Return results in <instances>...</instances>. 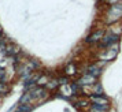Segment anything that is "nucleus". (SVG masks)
I'll use <instances>...</instances> for the list:
<instances>
[{
	"label": "nucleus",
	"instance_id": "obj_1",
	"mask_svg": "<svg viewBox=\"0 0 122 112\" xmlns=\"http://www.w3.org/2000/svg\"><path fill=\"white\" fill-rule=\"evenodd\" d=\"M122 17V3H117L110 8L107 14V22H115Z\"/></svg>",
	"mask_w": 122,
	"mask_h": 112
},
{
	"label": "nucleus",
	"instance_id": "obj_8",
	"mask_svg": "<svg viewBox=\"0 0 122 112\" xmlns=\"http://www.w3.org/2000/svg\"><path fill=\"white\" fill-rule=\"evenodd\" d=\"M30 109H32V107L29 104H21L19 108H18V112H29Z\"/></svg>",
	"mask_w": 122,
	"mask_h": 112
},
{
	"label": "nucleus",
	"instance_id": "obj_3",
	"mask_svg": "<svg viewBox=\"0 0 122 112\" xmlns=\"http://www.w3.org/2000/svg\"><path fill=\"white\" fill-rule=\"evenodd\" d=\"M30 98H43V97H47V92H45L43 88H37V89H33L30 93Z\"/></svg>",
	"mask_w": 122,
	"mask_h": 112
},
{
	"label": "nucleus",
	"instance_id": "obj_17",
	"mask_svg": "<svg viewBox=\"0 0 122 112\" xmlns=\"http://www.w3.org/2000/svg\"><path fill=\"white\" fill-rule=\"evenodd\" d=\"M70 88H71V92H73V93H76V92L78 90V85H76V84H74V85H71Z\"/></svg>",
	"mask_w": 122,
	"mask_h": 112
},
{
	"label": "nucleus",
	"instance_id": "obj_7",
	"mask_svg": "<svg viewBox=\"0 0 122 112\" xmlns=\"http://www.w3.org/2000/svg\"><path fill=\"white\" fill-rule=\"evenodd\" d=\"M95 81V77H92V75H85V77H82V78L78 81V85H92Z\"/></svg>",
	"mask_w": 122,
	"mask_h": 112
},
{
	"label": "nucleus",
	"instance_id": "obj_2",
	"mask_svg": "<svg viewBox=\"0 0 122 112\" xmlns=\"http://www.w3.org/2000/svg\"><path fill=\"white\" fill-rule=\"evenodd\" d=\"M117 41H118V36L114 34V33H110V34H107V36L103 37V40H102V45L108 47V45H111V44H115Z\"/></svg>",
	"mask_w": 122,
	"mask_h": 112
},
{
	"label": "nucleus",
	"instance_id": "obj_16",
	"mask_svg": "<svg viewBox=\"0 0 122 112\" xmlns=\"http://www.w3.org/2000/svg\"><path fill=\"white\" fill-rule=\"evenodd\" d=\"M92 112H106V109H103V108H97V107H93V108H92Z\"/></svg>",
	"mask_w": 122,
	"mask_h": 112
},
{
	"label": "nucleus",
	"instance_id": "obj_19",
	"mask_svg": "<svg viewBox=\"0 0 122 112\" xmlns=\"http://www.w3.org/2000/svg\"><path fill=\"white\" fill-rule=\"evenodd\" d=\"M110 3H115V1H118V0H108Z\"/></svg>",
	"mask_w": 122,
	"mask_h": 112
},
{
	"label": "nucleus",
	"instance_id": "obj_15",
	"mask_svg": "<svg viewBox=\"0 0 122 112\" xmlns=\"http://www.w3.org/2000/svg\"><path fill=\"white\" fill-rule=\"evenodd\" d=\"M58 82H59V85H67V78H59Z\"/></svg>",
	"mask_w": 122,
	"mask_h": 112
},
{
	"label": "nucleus",
	"instance_id": "obj_18",
	"mask_svg": "<svg viewBox=\"0 0 122 112\" xmlns=\"http://www.w3.org/2000/svg\"><path fill=\"white\" fill-rule=\"evenodd\" d=\"M88 104V101H85V100H81V101H78V104L77 105H81V107H85Z\"/></svg>",
	"mask_w": 122,
	"mask_h": 112
},
{
	"label": "nucleus",
	"instance_id": "obj_5",
	"mask_svg": "<svg viewBox=\"0 0 122 112\" xmlns=\"http://www.w3.org/2000/svg\"><path fill=\"white\" fill-rule=\"evenodd\" d=\"M103 37H104V36H103V32H102V30H99V32H95V33L92 34V36H91L86 41H88V42H96V41L103 40Z\"/></svg>",
	"mask_w": 122,
	"mask_h": 112
},
{
	"label": "nucleus",
	"instance_id": "obj_11",
	"mask_svg": "<svg viewBox=\"0 0 122 112\" xmlns=\"http://www.w3.org/2000/svg\"><path fill=\"white\" fill-rule=\"evenodd\" d=\"M62 92H63V94H66V96H70V94L73 93V92H71V88H69V86H66V85H65V88L62 89Z\"/></svg>",
	"mask_w": 122,
	"mask_h": 112
},
{
	"label": "nucleus",
	"instance_id": "obj_9",
	"mask_svg": "<svg viewBox=\"0 0 122 112\" xmlns=\"http://www.w3.org/2000/svg\"><path fill=\"white\" fill-rule=\"evenodd\" d=\"M89 70H91L89 75H92V77H96V75H99V67H96V66H92V67L89 68Z\"/></svg>",
	"mask_w": 122,
	"mask_h": 112
},
{
	"label": "nucleus",
	"instance_id": "obj_14",
	"mask_svg": "<svg viewBox=\"0 0 122 112\" xmlns=\"http://www.w3.org/2000/svg\"><path fill=\"white\" fill-rule=\"evenodd\" d=\"M48 82H47V78L45 77H43V78H39V85H47Z\"/></svg>",
	"mask_w": 122,
	"mask_h": 112
},
{
	"label": "nucleus",
	"instance_id": "obj_10",
	"mask_svg": "<svg viewBox=\"0 0 122 112\" xmlns=\"http://www.w3.org/2000/svg\"><path fill=\"white\" fill-rule=\"evenodd\" d=\"M58 85H59V82H58V81H50V82L47 84V88H48V89H55Z\"/></svg>",
	"mask_w": 122,
	"mask_h": 112
},
{
	"label": "nucleus",
	"instance_id": "obj_13",
	"mask_svg": "<svg viewBox=\"0 0 122 112\" xmlns=\"http://www.w3.org/2000/svg\"><path fill=\"white\" fill-rule=\"evenodd\" d=\"M8 92V86H7L6 84H0V93H7Z\"/></svg>",
	"mask_w": 122,
	"mask_h": 112
},
{
	"label": "nucleus",
	"instance_id": "obj_20",
	"mask_svg": "<svg viewBox=\"0 0 122 112\" xmlns=\"http://www.w3.org/2000/svg\"><path fill=\"white\" fill-rule=\"evenodd\" d=\"M1 37H3V33H1V32H0V41H1V40H3V38H1Z\"/></svg>",
	"mask_w": 122,
	"mask_h": 112
},
{
	"label": "nucleus",
	"instance_id": "obj_12",
	"mask_svg": "<svg viewBox=\"0 0 122 112\" xmlns=\"http://www.w3.org/2000/svg\"><path fill=\"white\" fill-rule=\"evenodd\" d=\"M66 73L69 74V75H71V74H74V73H76V68H74V66H73V64H70V66H67V68H66Z\"/></svg>",
	"mask_w": 122,
	"mask_h": 112
},
{
	"label": "nucleus",
	"instance_id": "obj_4",
	"mask_svg": "<svg viewBox=\"0 0 122 112\" xmlns=\"http://www.w3.org/2000/svg\"><path fill=\"white\" fill-rule=\"evenodd\" d=\"M117 52H118V45H114L110 51H107L104 55H102V59H104V60H110L112 57H115Z\"/></svg>",
	"mask_w": 122,
	"mask_h": 112
},
{
	"label": "nucleus",
	"instance_id": "obj_6",
	"mask_svg": "<svg viewBox=\"0 0 122 112\" xmlns=\"http://www.w3.org/2000/svg\"><path fill=\"white\" fill-rule=\"evenodd\" d=\"M6 51H7V53H8V55H18V53H19V47H17V45L15 44H10V45H7L6 47Z\"/></svg>",
	"mask_w": 122,
	"mask_h": 112
}]
</instances>
